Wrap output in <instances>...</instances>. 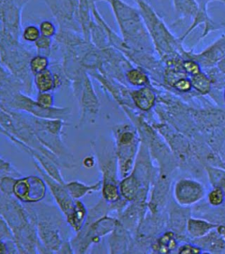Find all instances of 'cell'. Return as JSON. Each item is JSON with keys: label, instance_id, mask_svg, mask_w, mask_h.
<instances>
[{"label": "cell", "instance_id": "1", "mask_svg": "<svg viewBox=\"0 0 225 254\" xmlns=\"http://www.w3.org/2000/svg\"><path fill=\"white\" fill-rule=\"evenodd\" d=\"M36 226L41 246V254L58 253L68 238L66 219L60 209L45 203L24 204ZM71 228V227H70Z\"/></svg>", "mask_w": 225, "mask_h": 254}, {"label": "cell", "instance_id": "2", "mask_svg": "<svg viewBox=\"0 0 225 254\" xmlns=\"http://www.w3.org/2000/svg\"><path fill=\"white\" fill-rule=\"evenodd\" d=\"M109 213H112L111 204L103 198L88 210L83 228L71 239L74 254H87L90 248L99 245L102 238L114 231L118 219L111 216Z\"/></svg>", "mask_w": 225, "mask_h": 254}, {"label": "cell", "instance_id": "3", "mask_svg": "<svg viewBox=\"0 0 225 254\" xmlns=\"http://www.w3.org/2000/svg\"><path fill=\"white\" fill-rule=\"evenodd\" d=\"M102 180V198L109 204L122 199L119 189V171L115 143L99 136L91 142Z\"/></svg>", "mask_w": 225, "mask_h": 254}, {"label": "cell", "instance_id": "4", "mask_svg": "<svg viewBox=\"0 0 225 254\" xmlns=\"http://www.w3.org/2000/svg\"><path fill=\"white\" fill-rule=\"evenodd\" d=\"M112 132L118 163L119 177L122 179L132 172L138 141L135 131L130 125H116L112 128Z\"/></svg>", "mask_w": 225, "mask_h": 254}, {"label": "cell", "instance_id": "5", "mask_svg": "<svg viewBox=\"0 0 225 254\" xmlns=\"http://www.w3.org/2000/svg\"><path fill=\"white\" fill-rule=\"evenodd\" d=\"M2 108L10 111L24 112L38 119H62L67 121L71 115L70 108L44 107L21 92L17 93L11 102L5 107Z\"/></svg>", "mask_w": 225, "mask_h": 254}, {"label": "cell", "instance_id": "6", "mask_svg": "<svg viewBox=\"0 0 225 254\" xmlns=\"http://www.w3.org/2000/svg\"><path fill=\"white\" fill-rule=\"evenodd\" d=\"M47 186L42 176L19 177L12 187V195L23 204H35L44 200Z\"/></svg>", "mask_w": 225, "mask_h": 254}, {"label": "cell", "instance_id": "7", "mask_svg": "<svg viewBox=\"0 0 225 254\" xmlns=\"http://www.w3.org/2000/svg\"><path fill=\"white\" fill-rule=\"evenodd\" d=\"M80 119L79 125L93 124L98 118L100 111V103L94 92L91 79L85 75L81 91L79 92Z\"/></svg>", "mask_w": 225, "mask_h": 254}, {"label": "cell", "instance_id": "8", "mask_svg": "<svg viewBox=\"0 0 225 254\" xmlns=\"http://www.w3.org/2000/svg\"><path fill=\"white\" fill-rule=\"evenodd\" d=\"M35 166L37 171L39 172L40 176L43 177L44 181L47 184V188L49 189L51 194L55 198L58 208L63 213L65 219L67 218L74 209L76 200L71 197L69 190L65 187V184H61L55 179H52L51 177H49L36 162H35Z\"/></svg>", "mask_w": 225, "mask_h": 254}, {"label": "cell", "instance_id": "9", "mask_svg": "<svg viewBox=\"0 0 225 254\" xmlns=\"http://www.w3.org/2000/svg\"><path fill=\"white\" fill-rule=\"evenodd\" d=\"M204 196V189L201 184L194 180L183 179L175 187V197L181 205H192Z\"/></svg>", "mask_w": 225, "mask_h": 254}, {"label": "cell", "instance_id": "10", "mask_svg": "<svg viewBox=\"0 0 225 254\" xmlns=\"http://www.w3.org/2000/svg\"><path fill=\"white\" fill-rule=\"evenodd\" d=\"M18 80L12 78L4 69L0 67V106L5 107L11 102L13 96L19 93Z\"/></svg>", "mask_w": 225, "mask_h": 254}, {"label": "cell", "instance_id": "11", "mask_svg": "<svg viewBox=\"0 0 225 254\" xmlns=\"http://www.w3.org/2000/svg\"><path fill=\"white\" fill-rule=\"evenodd\" d=\"M119 189L123 199L126 201H134L138 198L141 190V184L137 177L131 172V174L120 181Z\"/></svg>", "mask_w": 225, "mask_h": 254}, {"label": "cell", "instance_id": "12", "mask_svg": "<svg viewBox=\"0 0 225 254\" xmlns=\"http://www.w3.org/2000/svg\"><path fill=\"white\" fill-rule=\"evenodd\" d=\"M65 187L69 190L71 197L76 200V199H81L87 195L101 190L102 180L99 179V181L91 185H87L80 181H71V182L65 183Z\"/></svg>", "mask_w": 225, "mask_h": 254}, {"label": "cell", "instance_id": "13", "mask_svg": "<svg viewBox=\"0 0 225 254\" xmlns=\"http://www.w3.org/2000/svg\"><path fill=\"white\" fill-rule=\"evenodd\" d=\"M131 98L135 105L142 111H150L154 106L156 96L150 87H142L131 93Z\"/></svg>", "mask_w": 225, "mask_h": 254}, {"label": "cell", "instance_id": "14", "mask_svg": "<svg viewBox=\"0 0 225 254\" xmlns=\"http://www.w3.org/2000/svg\"><path fill=\"white\" fill-rule=\"evenodd\" d=\"M87 214L88 210L87 206H85V204L80 199H76L74 209L66 218L68 224L70 225L73 232L77 233L83 228L84 224L87 221Z\"/></svg>", "mask_w": 225, "mask_h": 254}, {"label": "cell", "instance_id": "15", "mask_svg": "<svg viewBox=\"0 0 225 254\" xmlns=\"http://www.w3.org/2000/svg\"><path fill=\"white\" fill-rule=\"evenodd\" d=\"M126 233L125 228L117 222L114 231L108 236V248L110 254H118L124 252L126 248Z\"/></svg>", "mask_w": 225, "mask_h": 254}, {"label": "cell", "instance_id": "16", "mask_svg": "<svg viewBox=\"0 0 225 254\" xmlns=\"http://www.w3.org/2000/svg\"><path fill=\"white\" fill-rule=\"evenodd\" d=\"M34 81L39 92H50L55 89V74L49 69L36 74Z\"/></svg>", "mask_w": 225, "mask_h": 254}, {"label": "cell", "instance_id": "17", "mask_svg": "<svg viewBox=\"0 0 225 254\" xmlns=\"http://www.w3.org/2000/svg\"><path fill=\"white\" fill-rule=\"evenodd\" d=\"M215 225L202 221V220H195L191 219L188 222V231L190 235L194 238H202L204 237L210 230L213 229Z\"/></svg>", "mask_w": 225, "mask_h": 254}, {"label": "cell", "instance_id": "18", "mask_svg": "<svg viewBox=\"0 0 225 254\" xmlns=\"http://www.w3.org/2000/svg\"><path fill=\"white\" fill-rule=\"evenodd\" d=\"M191 83L192 87H194L196 91L201 94H208L211 89V81L207 76L202 73V71L198 74L192 75L191 78Z\"/></svg>", "mask_w": 225, "mask_h": 254}, {"label": "cell", "instance_id": "19", "mask_svg": "<svg viewBox=\"0 0 225 254\" xmlns=\"http://www.w3.org/2000/svg\"><path fill=\"white\" fill-rule=\"evenodd\" d=\"M126 79L129 83L135 87H145L149 82L146 73L139 69H131L127 71Z\"/></svg>", "mask_w": 225, "mask_h": 254}, {"label": "cell", "instance_id": "20", "mask_svg": "<svg viewBox=\"0 0 225 254\" xmlns=\"http://www.w3.org/2000/svg\"><path fill=\"white\" fill-rule=\"evenodd\" d=\"M175 6L179 12L183 15L192 16L197 15V4H195L194 0H174Z\"/></svg>", "mask_w": 225, "mask_h": 254}, {"label": "cell", "instance_id": "21", "mask_svg": "<svg viewBox=\"0 0 225 254\" xmlns=\"http://www.w3.org/2000/svg\"><path fill=\"white\" fill-rule=\"evenodd\" d=\"M49 61L46 56L38 55L32 58L29 63V67L33 74H37L39 72L48 69Z\"/></svg>", "mask_w": 225, "mask_h": 254}, {"label": "cell", "instance_id": "22", "mask_svg": "<svg viewBox=\"0 0 225 254\" xmlns=\"http://www.w3.org/2000/svg\"><path fill=\"white\" fill-rule=\"evenodd\" d=\"M176 246H177V242L175 241V239L174 238V234L172 232L164 235L159 240V248L165 249L164 253L174 250Z\"/></svg>", "mask_w": 225, "mask_h": 254}, {"label": "cell", "instance_id": "23", "mask_svg": "<svg viewBox=\"0 0 225 254\" xmlns=\"http://www.w3.org/2000/svg\"><path fill=\"white\" fill-rule=\"evenodd\" d=\"M40 105L46 108L54 107V95L50 92H39L36 100Z\"/></svg>", "mask_w": 225, "mask_h": 254}, {"label": "cell", "instance_id": "24", "mask_svg": "<svg viewBox=\"0 0 225 254\" xmlns=\"http://www.w3.org/2000/svg\"><path fill=\"white\" fill-rule=\"evenodd\" d=\"M0 134L4 135V137H6L9 140H11V141H12L15 146H17V147L20 148V149H22L24 152L28 153V155H30V154H31L32 150H33L32 148L28 147V146H27V145H25L23 142H21L20 139H18L17 138H15L13 135L11 134V133H9L5 129L3 128L2 126H0Z\"/></svg>", "mask_w": 225, "mask_h": 254}, {"label": "cell", "instance_id": "25", "mask_svg": "<svg viewBox=\"0 0 225 254\" xmlns=\"http://www.w3.org/2000/svg\"><path fill=\"white\" fill-rule=\"evenodd\" d=\"M41 36L42 35H41L40 28H37L36 26H28L24 29L23 38L29 43H32V42L36 43Z\"/></svg>", "mask_w": 225, "mask_h": 254}, {"label": "cell", "instance_id": "26", "mask_svg": "<svg viewBox=\"0 0 225 254\" xmlns=\"http://www.w3.org/2000/svg\"><path fill=\"white\" fill-rule=\"evenodd\" d=\"M224 199H225V193L220 187L214 189L209 195V200L210 204L213 206L221 205L222 203L224 202Z\"/></svg>", "mask_w": 225, "mask_h": 254}, {"label": "cell", "instance_id": "27", "mask_svg": "<svg viewBox=\"0 0 225 254\" xmlns=\"http://www.w3.org/2000/svg\"><path fill=\"white\" fill-rule=\"evenodd\" d=\"M0 239H4L6 241H14L12 230L7 225L3 217L0 215Z\"/></svg>", "mask_w": 225, "mask_h": 254}, {"label": "cell", "instance_id": "28", "mask_svg": "<svg viewBox=\"0 0 225 254\" xmlns=\"http://www.w3.org/2000/svg\"><path fill=\"white\" fill-rule=\"evenodd\" d=\"M0 171L4 172V173H7V174L12 175V176H15L18 178L21 177V174L16 170L14 167L12 166V163L5 161L1 156H0Z\"/></svg>", "mask_w": 225, "mask_h": 254}, {"label": "cell", "instance_id": "29", "mask_svg": "<svg viewBox=\"0 0 225 254\" xmlns=\"http://www.w3.org/2000/svg\"><path fill=\"white\" fill-rule=\"evenodd\" d=\"M40 31H41V35L42 36L50 38L55 34V26L50 21L45 20V21H43L41 25H40Z\"/></svg>", "mask_w": 225, "mask_h": 254}, {"label": "cell", "instance_id": "30", "mask_svg": "<svg viewBox=\"0 0 225 254\" xmlns=\"http://www.w3.org/2000/svg\"><path fill=\"white\" fill-rule=\"evenodd\" d=\"M174 87H176L179 91L188 92L192 88V83L190 79L181 78L176 80V82L174 83Z\"/></svg>", "mask_w": 225, "mask_h": 254}, {"label": "cell", "instance_id": "31", "mask_svg": "<svg viewBox=\"0 0 225 254\" xmlns=\"http://www.w3.org/2000/svg\"><path fill=\"white\" fill-rule=\"evenodd\" d=\"M183 66H184V69L191 75H195L199 72H201L200 65L194 61H186L183 64Z\"/></svg>", "mask_w": 225, "mask_h": 254}, {"label": "cell", "instance_id": "32", "mask_svg": "<svg viewBox=\"0 0 225 254\" xmlns=\"http://www.w3.org/2000/svg\"><path fill=\"white\" fill-rule=\"evenodd\" d=\"M50 44H51L50 38L44 36H40L39 39L36 42V47L38 48L41 51L47 50L50 46Z\"/></svg>", "mask_w": 225, "mask_h": 254}, {"label": "cell", "instance_id": "33", "mask_svg": "<svg viewBox=\"0 0 225 254\" xmlns=\"http://www.w3.org/2000/svg\"><path fill=\"white\" fill-rule=\"evenodd\" d=\"M180 254H199L201 253V250L195 247V246H190V245H186V246H183L180 247V249L179 251Z\"/></svg>", "mask_w": 225, "mask_h": 254}, {"label": "cell", "instance_id": "34", "mask_svg": "<svg viewBox=\"0 0 225 254\" xmlns=\"http://www.w3.org/2000/svg\"><path fill=\"white\" fill-rule=\"evenodd\" d=\"M82 163H83L85 168L91 169V168H93L97 164V160H96V157L93 156V155H87V156L84 158Z\"/></svg>", "mask_w": 225, "mask_h": 254}, {"label": "cell", "instance_id": "35", "mask_svg": "<svg viewBox=\"0 0 225 254\" xmlns=\"http://www.w3.org/2000/svg\"><path fill=\"white\" fill-rule=\"evenodd\" d=\"M218 66L220 68V70H221L224 73H225V58L224 60H222L221 62H219Z\"/></svg>", "mask_w": 225, "mask_h": 254}, {"label": "cell", "instance_id": "36", "mask_svg": "<svg viewBox=\"0 0 225 254\" xmlns=\"http://www.w3.org/2000/svg\"></svg>", "mask_w": 225, "mask_h": 254}]
</instances>
